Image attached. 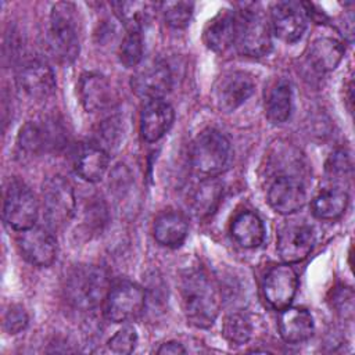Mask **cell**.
Returning a JSON list of instances; mask_svg holds the SVG:
<instances>
[{
    "mask_svg": "<svg viewBox=\"0 0 355 355\" xmlns=\"http://www.w3.org/2000/svg\"><path fill=\"white\" fill-rule=\"evenodd\" d=\"M180 294L184 315L190 324L207 329L214 324L220 311L219 294L201 269H189L180 277Z\"/></svg>",
    "mask_w": 355,
    "mask_h": 355,
    "instance_id": "obj_1",
    "label": "cell"
},
{
    "mask_svg": "<svg viewBox=\"0 0 355 355\" xmlns=\"http://www.w3.org/2000/svg\"><path fill=\"white\" fill-rule=\"evenodd\" d=\"M67 302L78 311H92L108 294V277L105 272L94 265L76 266L65 283Z\"/></svg>",
    "mask_w": 355,
    "mask_h": 355,
    "instance_id": "obj_2",
    "label": "cell"
},
{
    "mask_svg": "<svg viewBox=\"0 0 355 355\" xmlns=\"http://www.w3.org/2000/svg\"><path fill=\"white\" fill-rule=\"evenodd\" d=\"M233 158L229 140L216 129L202 130L190 148L193 169L204 178H215L225 172Z\"/></svg>",
    "mask_w": 355,
    "mask_h": 355,
    "instance_id": "obj_3",
    "label": "cell"
},
{
    "mask_svg": "<svg viewBox=\"0 0 355 355\" xmlns=\"http://www.w3.org/2000/svg\"><path fill=\"white\" fill-rule=\"evenodd\" d=\"M49 46L62 64H71L79 54V29L76 8L72 3H55L50 14Z\"/></svg>",
    "mask_w": 355,
    "mask_h": 355,
    "instance_id": "obj_4",
    "label": "cell"
},
{
    "mask_svg": "<svg viewBox=\"0 0 355 355\" xmlns=\"http://www.w3.org/2000/svg\"><path fill=\"white\" fill-rule=\"evenodd\" d=\"M234 44L248 57H262L272 49L270 22L261 10L244 7L236 12Z\"/></svg>",
    "mask_w": 355,
    "mask_h": 355,
    "instance_id": "obj_5",
    "label": "cell"
},
{
    "mask_svg": "<svg viewBox=\"0 0 355 355\" xmlns=\"http://www.w3.org/2000/svg\"><path fill=\"white\" fill-rule=\"evenodd\" d=\"M43 215L47 225L53 229H61L73 216L76 198L72 184L62 176L47 179L42 190Z\"/></svg>",
    "mask_w": 355,
    "mask_h": 355,
    "instance_id": "obj_6",
    "label": "cell"
},
{
    "mask_svg": "<svg viewBox=\"0 0 355 355\" xmlns=\"http://www.w3.org/2000/svg\"><path fill=\"white\" fill-rule=\"evenodd\" d=\"M39 214V204L33 191L22 182L12 180L3 200V218L8 226L18 232L35 226Z\"/></svg>",
    "mask_w": 355,
    "mask_h": 355,
    "instance_id": "obj_7",
    "label": "cell"
},
{
    "mask_svg": "<svg viewBox=\"0 0 355 355\" xmlns=\"http://www.w3.org/2000/svg\"><path fill=\"white\" fill-rule=\"evenodd\" d=\"M144 305V290L133 282H121L110 288L104 300V315L114 323H122L139 316Z\"/></svg>",
    "mask_w": 355,
    "mask_h": 355,
    "instance_id": "obj_8",
    "label": "cell"
},
{
    "mask_svg": "<svg viewBox=\"0 0 355 355\" xmlns=\"http://www.w3.org/2000/svg\"><path fill=\"white\" fill-rule=\"evenodd\" d=\"M255 82L251 75L243 71L223 73L215 83L212 98L218 110L232 112L244 104L254 93Z\"/></svg>",
    "mask_w": 355,
    "mask_h": 355,
    "instance_id": "obj_9",
    "label": "cell"
},
{
    "mask_svg": "<svg viewBox=\"0 0 355 355\" xmlns=\"http://www.w3.org/2000/svg\"><path fill=\"white\" fill-rule=\"evenodd\" d=\"M313 244V229L305 222H286L277 233V252L286 263H295L305 259L311 254Z\"/></svg>",
    "mask_w": 355,
    "mask_h": 355,
    "instance_id": "obj_10",
    "label": "cell"
},
{
    "mask_svg": "<svg viewBox=\"0 0 355 355\" xmlns=\"http://www.w3.org/2000/svg\"><path fill=\"white\" fill-rule=\"evenodd\" d=\"M298 287L295 270L288 265L272 266L262 282V293L266 302L276 311H283L291 305Z\"/></svg>",
    "mask_w": 355,
    "mask_h": 355,
    "instance_id": "obj_11",
    "label": "cell"
},
{
    "mask_svg": "<svg viewBox=\"0 0 355 355\" xmlns=\"http://www.w3.org/2000/svg\"><path fill=\"white\" fill-rule=\"evenodd\" d=\"M270 29L286 43L301 39L306 29V10L295 1H277L270 8Z\"/></svg>",
    "mask_w": 355,
    "mask_h": 355,
    "instance_id": "obj_12",
    "label": "cell"
},
{
    "mask_svg": "<svg viewBox=\"0 0 355 355\" xmlns=\"http://www.w3.org/2000/svg\"><path fill=\"white\" fill-rule=\"evenodd\" d=\"M80 103L87 112H103L118 104V93L111 82L101 73L86 72L78 86Z\"/></svg>",
    "mask_w": 355,
    "mask_h": 355,
    "instance_id": "obj_13",
    "label": "cell"
},
{
    "mask_svg": "<svg viewBox=\"0 0 355 355\" xmlns=\"http://www.w3.org/2000/svg\"><path fill=\"white\" fill-rule=\"evenodd\" d=\"M18 89L33 100H44L55 90V76L47 62L42 60L26 61L17 73Z\"/></svg>",
    "mask_w": 355,
    "mask_h": 355,
    "instance_id": "obj_14",
    "label": "cell"
},
{
    "mask_svg": "<svg viewBox=\"0 0 355 355\" xmlns=\"http://www.w3.org/2000/svg\"><path fill=\"white\" fill-rule=\"evenodd\" d=\"M18 248L22 257L32 265L47 268L57 257V243L50 232L43 227H31L18 236Z\"/></svg>",
    "mask_w": 355,
    "mask_h": 355,
    "instance_id": "obj_15",
    "label": "cell"
},
{
    "mask_svg": "<svg viewBox=\"0 0 355 355\" xmlns=\"http://www.w3.org/2000/svg\"><path fill=\"white\" fill-rule=\"evenodd\" d=\"M172 87V73L162 61H154L132 78L133 92L143 100H161Z\"/></svg>",
    "mask_w": 355,
    "mask_h": 355,
    "instance_id": "obj_16",
    "label": "cell"
},
{
    "mask_svg": "<svg viewBox=\"0 0 355 355\" xmlns=\"http://www.w3.org/2000/svg\"><path fill=\"white\" fill-rule=\"evenodd\" d=\"M61 126L54 121L28 122L19 132L18 147L29 155L54 150L62 143Z\"/></svg>",
    "mask_w": 355,
    "mask_h": 355,
    "instance_id": "obj_17",
    "label": "cell"
},
{
    "mask_svg": "<svg viewBox=\"0 0 355 355\" xmlns=\"http://www.w3.org/2000/svg\"><path fill=\"white\" fill-rule=\"evenodd\" d=\"M305 187L294 176H277L268 190V202L280 215H290L300 211L305 205Z\"/></svg>",
    "mask_w": 355,
    "mask_h": 355,
    "instance_id": "obj_18",
    "label": "cell"
},
{
    "mask_svg": "<svg viewBox=\"0 0 355 355\" xmlns=\"http://www.w3.org/2000/svg\"><path fill=\"white\" fill-rule=\"evenodd\" d=\"M175 119L173 108L161 100L146 101L140 114V133L146 141L159 140L172 126Z\"/></svg>",
    "mask_w": 355,
    "mask_h": 355,
    "instance_id": "obj_19",
    "label": "cell"
},
{
    "mask_svg": "<svg viewBox=\"0 0 355 355\" xmlns=\"http://www.w3.org/2000/svg\"><path fill=\"white\" fill-rule=\"evenodd\" d=\"M313 318L306 309L298 306H287L286 309L280 311L279 333L286 343H304L313 336Z\"/></svg>",
    "mask_w": 355,
    "mask_h": 355,
    "instance_id": "obj_20",
    "label": "cell"
},
{
    "mask_svg": "<svg viewBox=\"0 0 355 355\" xmlns=\"http://www.w3.org/2000/svg\"><path fill=\"white\" fill-rule=\"evenodd\" d=\"M108 153L97 144H82L72 159L75 173L86 182H98L108 168Z\"/></svg>",
    "mask_w": 355,
    "mask_h": 355,
    "instance_id": "obj_21",
    "label": "cell"
},
{
    "mask_svg": "<svg viewBox=\"0 0 355 355\" xmlns=\"http://www.w3.org/2000/svg\"><path fill=\"white\" fill-rule=\"evenodd\" d=\"M236 37V12L220 10L211 18L204 29V43L208 49L222 53L234 44Z\"/></svg>",
    "mask_w": 355,
    "mask_h": 355,
    "instance_id": "obj_22",
    "label": "cell"
},
{
    "mask_svg": "<svg viewBox=\"0 0 355 355\" xmlns=\"http://www.w3.org/2000/svg\"><path fill=\"white\" fill-rule=\"evenodd\" d=\"M189 233V223L183 214L178 211H165L157 216L153 234L157 243L164 247H180Z\"/></svg>",
    "mask_w": 355,
    "mask_h": 355,
    "instance_id": "obj_23",
    "label": "cell"
},
{
    "mask_svg": "<svg viewBox=\"0 0 355 355\" xmlns=\"http://www.w3.org/2000/svg\"><path fill=\"white\" fill-rule=\"evenodd\" d=\"M233 240L243 248H257L265 239V227L261 218L251 211H243L232 222Z\"/></svg>",
    "mask_w": 355,
    "mask_h": 355,
    "instance_id": "obj_24",
    "label": "cell"
},
{
    "mask_svg": "<svg viewBox=\"0 0 355 355\" xmlns=\"http://www.w3.org/2000/svg\"><path fill=\"white\" fill-rule=\"evenodd\" d=\"M344 46L334 37H318L308 47V61L319 72H330L337 68L343 55Z\"/></svg>",
    "mask_w": 355,
    "mask_h": 355,
    "instance_id": "obj_25",
    "label": "cell"
},
{
    "mask_svg": "<svg viewBox=\"0 0 355 355\" xmlns=\"http://www.w3.org/2000/svg\"><path fill=\"white\" fill-rule=\"evenodd\" d=\"M223 187L215 178H204L193 190L190 207L198 218L209 216L219 205Z\"/></svg>",
    "mask_w": 355,
    "mask_h": 355,
    "instance_id": "obj_26",
    "label": "cell"
},
{
    "mask_svg": "<svg viewBox=\"0 0 355 355\" xmlns=\"http://www.w3.org/2000/svg\"><path fill=\"white\" fill-rule=\"evenodd\" d=\"M348 205V194L340 187L320 191L312 201V214L319 219L333 220L340 218Z\"/></svg>",
    "mask_w": 355,
    "mask_h": 355,
    "instance_id": "obj_27",
    "label": "cell"
},
{
    "mask_svg": "<svg viewBox=\"0 0 355 355\" xmlns=\"http://www.w3.org/2000/svg\"><path fill=\"white\" fill-rule=\"evenodd\" d=\"M114 6L119 21L125 25L128 32H141L151 21L157 7L150 1H121Z\"/></svg>",
    "mask_w": 355,
    "mask_h": 355,
    "instance_id": "obj_28",
    "label": "cell"
},
{
    "mask_svg": "<svg viewBox=\"0 0 355 355\" xmlns=\"http://www.w3.org/2000/svg\"><path fill=\"white\" fill-rule=\"evenodd\" d=\"M293 107V92L287 80H279L269 92L265 110L266 118L277 125L288 119Z\"/></svg>",
    "mask_w": 355,
    "mask_h": 355,
    "instance_id": "obj_29",
    "label": "cell"
},
{
    "mask_svg": "<svg viewBox=\"0 0 355 355\" xmlns=\"http://www.w3.org/2000/svg\"><path fill=\"white\" fill-rule=\"evenodd\" d=\"M252 320L248 313L237 311L229 313L222 326V333L225 338L234 345H243L250 341L252 336Z\"/></svg>",
    "mask_w": 355,
    "mask_h": 355,
    "instance_id": "obj_30",
    "label": "cell"
},
{
    "mask_svg": "<svg viewBox=\"0 0 355 355\" xmlns=\"http://www.w3.org/2000/svg\"><path fill=\"white\" fill-rule=\"evenodd\" d=\"M118 58L126 68L139 65L143 58V37L140 32H128L118 49Z\"/></svg>",
    "mask_w": 355,
    "mask_h": 355,
    "instance_id": "obj_31",
    "label": "cell"
},
{
    "mask_svg": "<svg viewBox=\"0 0 355 355\" xmlns=\"http://www.w3.org/2000/svg\"><path fill=\"white\" fill-rule=\"evenodd\" d=\"M326 173L331 180L344 182L352 176L351 154L345 148L334 150L326 161Z\"/></svg>",
    "mask_w": 355,
    "mask_h": 355,
    "instance_id": "obj_32",
    "label": "cell"
},
{
    "mask_svg": "<svg viewBox=\"0 0 355 355\" xmlns=\"http://www.w3.org/2000/svg\"><path fill=\"white\" fill-rule=\"evenodd\" d=\"M161 7L166 24L172 28L180 29L189 25L193 15L194 4L189 1H166L162 3Z\"/></svg>",
    "mask_w": 355,
    "mask_h": 355,
    "instance_id": "obj_33",
    "label": "cell"
},
{
    "mask_svg": "<svg viewBox=\"0 0 355 355\" xmlns=\"http://www.w3.org/2000/svg\"><path fill=\"white\" fill-rule=\"evenodd\" d=\"M122 136V129H121V121L116 116L108 118L103 121V123L98 126L97 130V146L104 148L105 151L108 148H112L118 146L119 140Z\"/></svg>",
    "mask_w": 355,
    "mask_h": 355,
    "instance_id": "obj_34",
    "label": "cell"
},
{
    "mask_svg": "<svg viewBox=\"0 0 355 355\" xmlns=\"http://www.w3.org/2000/svg\"><path fill=\"white\" fill-rule=\"evenodd\" d=\"M137 344V333L132 326L119 329L107 343L111 352L115 354H130Z\"/></svg>",
    "mask_w": 355,
    "mask_h": 355,
    "instance_id": "obj_35",
    "label": "cell"
},
{
    "mask_svg": "<svg viewBox=\"0 0 355 355\" xmlns=\"http://www.w3.org/2000/svg\"><path fill=\"white\" fill-rule=\"evenodd\" d=\"M28 326V315L21 305H10L3 316V327L8 334H17Z\"/></svg>",
    "mask_w": 355,
    "mask_h": 355,
    "instance_id": "obj_36",
    "label": "cell"
},
{
    "mask_svg": "<svg viewBox=\"0 0 355 355\" xmlns=\"http://www.w3.org/2000/svg\"><path fill=\"white\" fill-rule=\"evenodd\" d=\"M331 306L343 318L351 319L354 315V291L349 287H337L333 291Z\"/></svg>",
    "mask_w": 355,
    "mask_h": 355,
    "instance_id": "obj_37",
    "label": "cell"
},
{
    "mask_svg": "<svg viewBox=\"0 0 355 355\" xmlns=\"http://www.w3.org/2000/svg\"><path fill=\"white\" fill-rule=\"evenodd\" d=\"M157 352L162 354V355H179V354H184L186 349L178 341H166V343L161 344V347L157 349Z\"/></svg>",
    "mask_w": 355,
    "mask_h": 355,
    "instance_id": "obj_38",
    "label": "cell"
}]
</instances>
